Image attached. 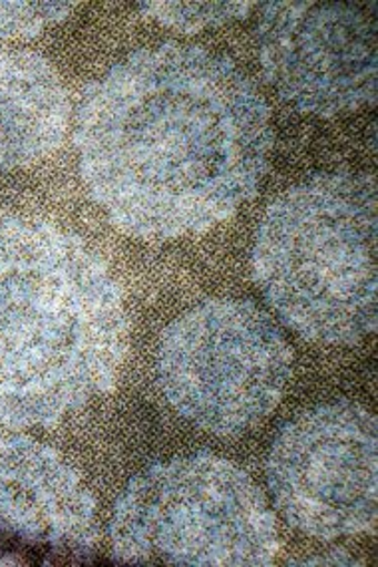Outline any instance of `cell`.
Here are the masks:
<instances>
[{"label":"cell","mask_w":378,"mask_h":567,"mask_svg":"<svg viewBox=\"0 0 378 567\" xmlns=\"http://www.w3.org/2000/svg\"><path fill=\"white\" fill-rule=\"evenodd\" d=\"M377 179L325 174L265 212L253 277L292 331L350 347L377 331Z\"/></svg>","instance_id":"3957f363"},{"label":"cell","mask_w":378,"mask_h":567,"mask_svg":"<svg viewBox=\"0 0 378 567\" xmlns=\"http://www.w3.org/2000/svg\"><path fill=\"white\" fill-rule=\"evenodd\" d=\"M110 532L114 558L136 566H269L279 549L262 489L205 452L132 478Z\"/></svg>","instance_id":"277c9868"},{"label":"cell","mask_w":378,"mask_h":567,"mask_svg":"<svg viewBox=\"0 0 378 567\" xmlns=\"http://www.w3.org/2000/svg\"><path fill=\"white\" fill-rule=\"evenodd\" d=\"M70 104L59 72L32 52H0V169L29 166L62 144Z\"/></svg>","instance_id":"9c48e42d"},{"label":"cell","mask_w":378,"mask_h":567,"mask_svg":"<svg viewBox=\"0 0 378 567\" xmlns=\"http://www.w3.org/2000/svg\"><path fill=\"white\" fill-rule=\"evenodd\" d=\"M292 351L272 317L249 301L215 299L162 334L157 381L195 426L237 436L265 421L292 377Z\"/></svg>","instance_id":"5b68a950"},{"label":"cell","mask_w":378,"mask_h":567,"mask_svg":"<svg viewBox=\"0 0 378 567\" xmlns=\"http://www.w3.org/2000/svg\"><path fill=\"white\" fill-rule=\"evenodd\" d=\"M267 478L293 528L319 539L377 528V419L353 402H333L289 422L273 442Z\"/></svg>","instance_id":"8992f818"},{"label":"cell","mask_w":378,"mask_h":567,"mask_svg":"<svg viewBox=\"0 0 378 567\" xmlns=\"http://www.w3.org/2000/svg\"><path fill=\"white\" fill-rule=\"evenodd\" d=\"M74 2H0V39H29L67 19Z\"/></svg>","instance_id":"8fae6325"},{"label":"cell","mask_w":378,"mask_h":567,"mask_svg":"<svg viewBox=\"0 0 378 567\" xmlns=\"http://www.w3.org/2000/svg\"><path fill=\"white\" fill-rule=\"evenodd\" d=\"M76 146L88 192L118 229L200 235L257 194L272 112L232 59L167 42L136 50L84 90Z\"/></svg>","instance_id":"6da1fadb"},{"label":"cell","mask_w":378,"mask_h":567,"mask_svg":"<svg viewBox=\"0 0 378 567\" xmlns=\"http://www.w3.org/2000/svg\"><path fill=\"white\" fill-rule=\"evenodd\" d=\"M94 499L57 452L0 436V566H82L98 542Z\"/></svg>","instance_id":"ba28073f"},{"label":"cell","mask_w":378,"mask_h":567,"mask_svg":"<svg viewBox=\"0 0 378 567\" xmlns=\"http://www.w3.org/2000/svg\"><path fill=\"white\" fill-rule=\"evenodd\" d=\"M127 344L96 251L57 227L0 224V426H50L112 391Z\"/></svg>","instance_id":"7a4b0ae2"},{"label":"cell","mask_w":378,"mask_h":567,"mask_svg":"<svg viewBox=\"0 0 378 567\" xmlns=\"http://www.w3.org/2000/svg\"><path fill=\"white\" fill-rule=\"evenodd\" d=\"M253 2H142V17L180 32H200L224 27L232 20L245 19Z\"/></svg>","instance_id":"30bf717a"},{"label":"cell","mask_w":378,"mask_h":567,"mask_svg":"<svg viewBox=\"0 0 378 567\" xmlns=\"http://www.w3.org/2000/svg\"><path fill=\"white\" fill-rule=\"evenodd\" d=\"M257 47L263 76L299 112L333 117L377 102V2H267Z\"/></svg>","instance_id":"52a82bcc"}]
</instances>
